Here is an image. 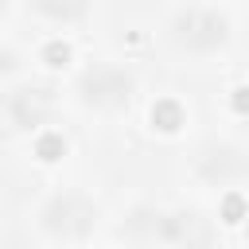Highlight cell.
I'll list each match as a JSON object with an SVG mask.
<instances>
[{
    "mask_svg": "<svg viewBox=\"0 0 249 249\" xmlns=\"http://www.w3.org/2000/svg\"><path fill=\"white\" fill-rule=\"evenodd\" d=\"M43 230L54 233V237H86L93 226H97V206L78 195V191H66V195H54L43 214H39Z\"/></svg>",
    "mask_w": 249,
    "mask_h": 249,
    "instance_id": "obj_2",
    "label": "cell"
},
{
    "mask_svg": "<svg viewBox=\"0 0 249 249\" xmlns=\"http://www.w3.org/2000/svg\"><path fill=\"white\" fill-rule=\"evenodd\" d=\"M160 237L175 249H210L214 226L198 210H171L160 218Z\"/></svg>",
    "mask_w": 249,
    "mask_h": 249,
    "instance_id": "obj_4",
    "label": "cell"
},
{
    "mask_svg": "<svg viewBox=\"0 0 249 249\" xmlns=\"http://www.w3.org/2000/svg\"><path fill=\"white\" fill-rule=\"evenodd\" d=\"M171 39H175V47H183L191 54H214L218 47H226L230 23L214 8H187L171 19Z\"/></svg>",
    "mask_w": 249,
    "mask_h": 249,
    "instance_id": "obj_1",
    "label": "cell"
},
{
    "mask_svg": "<svg viewBox=\"0 0 249 249\" xmlns=\"http://www.w3.org/2000/svg\"><path fill=\"white\" fill-rule=\"evenodd\" d=\"M78 93H82L86 105H97V109H121V105L128 101V93H132V78H128L121 66L101 62V66H89V70L82 74Z\"/></svg>",
    "mask_w": 249,
    "mask_h": 249,
    "instance_id": "obj_3",
    "label": "cell"
},
{
    "mask_svg": "<svg viewBox=\"0 0 249 249\" xmlns=\"http://www.w3.org/2000/svg\"><path fill=\"white\" fill-rule=\"evenodd\" d=\"M47 109H51V93H47V89H19V93L12 97V117H16L23 128L39 124V121L47 117Z\"/></svg>",
    "mask_w": 249,
    "mask_h": 249,
    "instance_id": "obj_5",
    "label": "cell"
}]
</instances>
